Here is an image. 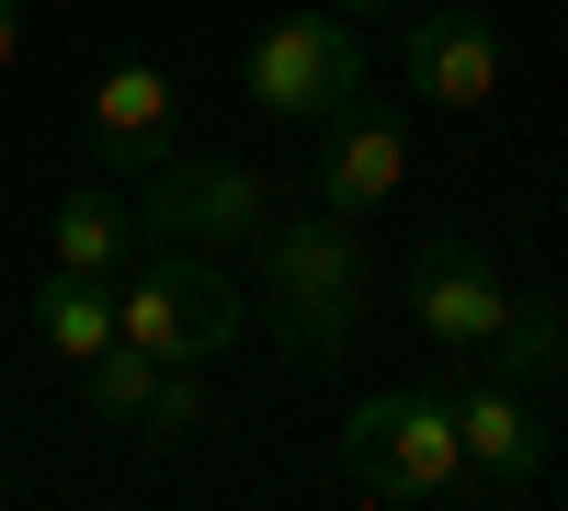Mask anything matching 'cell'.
I'll list each match as a JSON object with an SVG mask.
<instances>
[{"mask_svg":"<svg viewBox=\"0 0 568 511\" xmlns=\"http://www.w3.org/2000/svg\"><path fill=\"white\" fill-rule=\"evenodd\" d=\"M455 12H489V0H455Z\"/></svg>","mask_w":568,"mask_h":511,"instance_id":"18","label":"cell"},{"mask_svg":"<svg viewBox=\"0 0 568 511\" xmlns=\"http://www.w3.org/2000/svg\"><path fill=\"white\" fill-rule=\"evenodd\" d=\"M160 149H182V103H171V69L149 58H103L91 69V160L103 171H149Z\"/></svg>","mask_w":568,"mask_h":511,"instance_id":"10","label":"cell"},{"mask_svg":"<svg viewBox=\"0 0 568 511\" xmlns=\"http://www.w3.org/2000/svg\"><path fill=\"white\" fill-rule=\"evenodd\" d=\"M114 341L160 352V364H216L227 341H240V285L182 251V239H149L125 273H114Z\"/></svg>","mask_w":568,"mask_h":511,"instance_id":"3","label":"cell"},{"mask_svg":"<svg viewBox=\"0 0 568 511\" xmlns=\"http://www.w3.org/2000/svg\"><path fill=\"white\" fill-rule=\"evenodd\" d=\"M80 387H91V421L136 432V409H149V387H160V352H136V341H103V352L80 364Z\"/></svg>","mask_w":568,"mask_h":511,"instance_id":"14","label":"cell"},{"mask_svg":"<svg viewBox=\"0 0 568 511\" xmlns=\"http://www.w3.org/2000/svg\"><path fill=\"white\" fill-rule=\"evenodd\" d=\"M455 443H466V467H478V500H524L535 478H546V409H535V387H511V376H466L455 398Z\"/></svg>","mask_w":568,"mask_h":511,"instance_id":"7","label":"cell"},{"mask_svg":"<svg viewBox=\"0 0 568 511\" xmlns=\"http://www.w3.org/2000/svg\"><path fill=\"white\" fill-rule=\"evenodd\" d=\"M342 478L364 500H398V511L478 500V467H466V443H455V409L420 398V387H375L342 421Z\"/></svg>","mask_w":568,"mask_h":511,"instance_id":"2","label":"cell"},{"mask_svg":"<svg viewBox=\"0 0 568 511\" xmlns=\"http://www.w3.org/2000/svg\"><path fill=\"white\" fill-rule=\"evenodd\" d=\"M23 58V0H0V69Z\"/></svg>","mask_w":568,"mask_h":511,"instance_id":"16","label":"cell"},{"mask_svg":"<svg viewBox=\"0 0 568 511\" xmlns=\"http://www.w3.org/2000/svg\"><path fill=\"white\" fill-rule=\"evenodd\" d=\"M500 307H511V285H500V262L478 239H420L409 251V318H420V341L478 352L500 330Z\"/></svg>","mask_w":568,"mask_h":511,"instance_id":"9","label":"cell"},{"mask_svg":"<svg viewBox=\"0 0 568 511\" xmlns=\"http://www.w3.org/2000/svg\"><path fill=\"white\" fill-rule=\"evenodd\" d=\"M262 285H273V341L284 364H342L353 307H364V216H273L262 227Z\"/></svg>","mask_w":568,"mask_h":511,"instance_id":"1","label":"cell"},{"mask_svg":"<svg viewBox=\"0 0 568 511\" xmlns=\"http://www.w3.org/2000/svg\"><path fill=\"white\" fill-rule=\"evenodd\" d=\"M45 251H58L69 273H125L136 251H149V227H136V194L69 182V194H58V216H45Z\"/></svg>","mask_w":568,"mask_h":511,"instance_id":"11","label":"cell"},{"mask_svg":"<svg viewBox=\"0 0 568 511\" xmlns=\"http://www.w3.org/2000/svg\"><path fill=\"white\" fill-rule=\"evenodd\" d=\"M329 12H353V23H387V12H398V0H329Z\"/></svg>","mask_w":568,"mask_h":511,"instance_id":"17","label":"cell"},{"mask_svg":"<svg viewBox=\"0 0 568 511\" xmlns=\"http://www.w3.org/2000/svg\"><path fill=\"white\" fill-rule=\"evenodd\" d=\"M34 330L58 364H91L114 341V273H69V262H45V285H34Z\"/></svg>","mask_w":568,"mask_h":511,"instance_id":"13","label":"cell"},{"mask_svg":"<svg viewBox=\"0 0 568 511\" xmlns=\"http://www.w3.org/2000/svg\"><path fill=\"white\" fill-rule=\"evenodd\" d=\"M194 432H205V364H160L149 409H136V443L171 454V443H194Z\"/></svg>","mask_w":568,"mask_h":511,"instance_id":"15","label":"cell"},{"mask_svg":"<svg viewBox=\"0 0 568 511\" xmlns=\"http://www.w3.org/2000/svg\"><path fill=\"white\" fill-rule=\"evenodd\" d=\"M136 227L149 239H182V251H262L273 227V194L251 160H216V149H160L136 171Z\"/></svg>","mask_w":568,"mask_h":511,"instance_id":"4","label":"cell"},{"mask_svg":"<svg viewBox=\"0 0 568 511\" xmlns=\"http://www.w3.org/2000/svg\"><path fill=\"white\" fill-rule=\"evenodd\" d=\"M398 91L409 103H433V114H478L489 91H500V34H489V12H420V23H398Z\"/></svg>","mask_w":568,"mask_h":511,"instance_id":"8","label":"cell"},{"mask_svg":"<svg viewBox=\"0 0 568 511\" xmlns=\"http://www.w3.org/2000/svg\"><path fill=\"white\" fill-rule=\"evenodd\" d=\"M364 23L353 12H273L262 34H251V103L273 114V125H318V114H342V103H364Z\"/></svg>","mask_w":568,"mask_h":511,"instance_id":"5","label":"cell"},{"mask_svg":"<svg viewBox=\"0 0 568 511\" xmlns=\"http://www.w3.org/2000/svg\"><path fill=\"white\" fill-rule=\"evenodd\" d=\"M409 182V114L387 103V91H364V103L318 114V160H307V194L329 216H375Z\"/></svg>","mask_w":568,"mask_h":511,"instance_id":"6","label":"cell"},{"mask_svg":"<svg viewBox=\"0 0 568 511\" xmlns=\"http://www.w3.org/2000/svg\"><path fill=\"white\" fill-rule=\"evenodd\" d=\"M478 364L489 376H511V387H568V307H546V296H511L500 307V330L478 341Z\"/></svg>","mask_w":568,"mask_h":511,"instance_id":"12","label":"cell"}]
</instances>
